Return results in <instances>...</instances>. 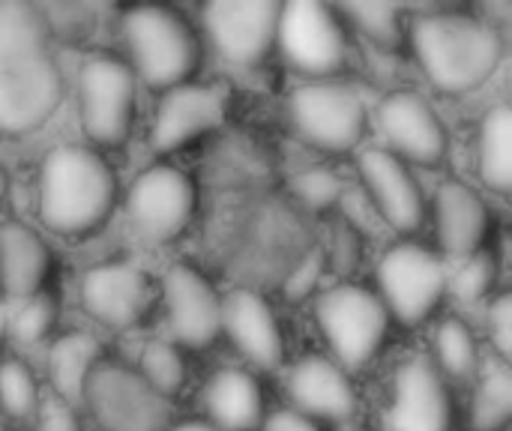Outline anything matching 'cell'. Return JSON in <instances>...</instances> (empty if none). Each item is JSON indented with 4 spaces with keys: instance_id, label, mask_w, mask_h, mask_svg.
<instances>
[{
    "instance_id": "18",
    "label": "cell",
    "mask_w": 512,
    "mask_h": 431,
    "mask_svg": "<svg viewBox=\"0 0 512 431\" xmlns=\"http://www.w3.org/2000/svg\"><path fill=\"white\" fill-rule=\"evenodd\" d=\"M81 306L102 327L129 330L147 315L150 282L144 270L126 261L93 267L81 279Z\"/></svg>"
},
{
    "instance_id": "28",
    "label": "cell",
    "mask_w": 512,
    "mask_h": 431,
    "mask_svg": "<svg viewBox=\"0 0 512 431\" xmlns=\"http://www.w3.org/2000/svg\"><path fill=\"white\" fill-rule=\"evenodd\" d=\"M138 375L168 402L183 390L186 384V363L183 354L177 351L174 342L165 339H153L144 345L141 360H138Z\"/></svg>"
},
{
    "instance_id": "19",
    "label": "cell",
    "mask_w": 512,
    "mask_h": 431,
    "mask_svg": "<svg viewBox=\"0 0 512 431\" xmlns=\"http://www.w3.org/2000/svg\"><path fill=\"white\" fill-rule=\"evenodd\" d=\"M285 390L294 411L306 414L315 423H348L357 411V390L348 372L336 360L321 354L300 357L285 375Z\"/></svg>"
},
{
    "instance_id": "27",
    "label": "cell",
    "mask_w": 512,
    "mask_h": 431,
    "mask_svg": "<svg viewBox=\"0 0 512 431\" xmlns=\"http://www.w3.org/2000/svg\"><path fill=\"white\" fill-rule=\"evenodd\" d=\"M512 417V375L507 363H492L471 399V429L474 431H504Z\"/></svg>"
},
{
    "instance_id": "33",
    "label": "cell",
    "mask_w": 512,
    "mask_h": 431,
    "mask_svg": "<svg viewBox=\"0 0 512 431\" xmlns=\"http://www.w3.org/2000/svg\"><path fill=\"white\" fill-rule=\"evenodd\" d=\"M291 186L309 210H330L342 198V180L330 168H306L291 180Z\"/></svg>"
},
{
    "instance_id": "34",
    "label": "cell",
    "mask_w": 512,
    "mask_h": 431,
    "mask_svg": "<svg viewBox=\"0 0 512 431\" xmlns=\"http://www.w3.org/2000/svg\"><path fill=\"white\" fill-rule=\"evenodd\" d=\"M489 339L498 351L501 363H510L512 354V300L510 294H498L489 306Z\"/></svg>"
},
{
    "instance_id": "40",
    "label": "cell",
    "mask_w": 512,
    "mask_h": 431,
    "mask_svg": "<svg viewBox=\"0 0 512 431\" xmlns=\"http://www.w3.org/2000/svg\"><path fill=\"white\" fill-rule=\"evenodd\" d=\"M6 189H9V177H6V171H3V165H0V201L6 198Z\"/></svg>"
},
{
    "instance_id": "36",
    "label": "cell",
    "mask_w": 512,
    "mask_h": 431,
    "mask_svg": "<svg viewBox=\"0 0 512 431\" xmlns=\"http://www.w3.org/2000/svg\"><path fill=\"white\" fill-rule=\"evenodd\" d=\"M36 431H81V417H78L75 408H69V405H63L60 399H54V402L42 411Z\"/></svg>"
},
{
    "instance_id": "14",
    "label": "cell",
    "mask_w": 512,
    "mask_h": 431,
    "mask_svg": "<svg viewBox=\"0 0 512 431\" xmlns=\"http://www.w3.org/2000/svg\"><path fill=\"white\" fill-rule=\"evenodd\" d=\"M162 300L177 345L204 351L222 336V297L201 270L174 264L162 279Z\"/></svg>"
},
{
    "instance_id": "39",
    "label": "cell",
    "mask_w": 512,
    "mask_h": 431,
    "mask_svg": "<svg viewBox=\"0 0 512 431\" xmlns=\"http://www.w3.org/2000/svg\"><path fill=\"white\" fill-rule=\"evenodd\" d=\"M6 324H9V312H6V306L0 300V342L6 339Z\"/></svg>"
},
{
    "instance_id": "31",
    "label": "cell",
    "mask_w": 512,
    "mask_h": 431,
    "mask_svg": "<svg viewBox=\"0 0 512 431\" xmlns=\"http://www.w3.org/2000/svg\"><path fill=\"white\" fill-rule=\"evenodd\" d=\"M39 387L33 372L21 360L0 363V417L24 420L36 411Z\"/></svg>"
},
{
    "instance_id": "2",
    "label": "cell",
    "mask_w": 512,
    "mask_h": 431,
    "mask_svg": "<svg viewBox=\"0 0 512 431\" xmlns=\"http://www.w3.org/2000/svg\"><path fill=\"white\" fill-rule=\"evenodd\" d=\"M411 45L429 84L450 96L483 87L504 60L498 24L456 9L417 15L411 24Z\"/></svg>"
},
{
    "instance_id": "12",
    "label": "cell",
    "mask_w": 512,
    "mask_h": 431,
    "mask_svg": "<svg viewBox=\"0 0 512 431\" xmlns=\"http://www.w3.org/2000/svg\"><path fill=\"white\" fill-rule=\"evenodd\" d=\"M390 405L384 411V431H450L453 396L447 378L429 354H414L399 363L390 381Z\"/></svg>"
},
{
    "instance_id": "23",
    "label": "cell",
    "mask_w": 512,
    "mask_h": 431,
    "mask_svg": "<svg viewBox=\"0 0 512 431\" xmlns=\"http://www.w3.org/2000/svg\"><path fill=\"white\" fill-rule=\"evenodd\" d=\"M204 411L222 431H255L264 423V393L255 375L243 369H219L204 384Z\"/></svg>"
},
{
    "instance_id": "5",
    "label": "cell",
    "mask_w": 512,
    "mask_h": 431,
    "mask_svg": "<svg viewBox=\"0 0 512 431\" xmlns=\"http://www.w3.org/2000/svg\"><path fill=\"white\" fill-rule=\"evenodd\" d=\"M315 321L345 372L363 369L381 351L390 330V312L381 297L354 282L324 291L315 303Z\"/></svg>"
},
{
    "instance_id": "16",
    "label": "cell",
    "mask_w": 512,
    "mask_h": 431,
    "mask_svg": "<svg viewBox=\"0 0 512 431\" xmlns=\"http://www.w3.org/2000/svg\"><path fill=\"white\" fill-rule=\"evenodd\" d=\"M228 114V90L219 84H195L183 81L171 90L156 105L153 129H150V144L159 153H174L195 138L213 132L222 126Z\"/></svg>"
},
{
    "instance_id": "11",
    "label": "cell",
    "mask_w": 512,
    "mask_h": 431,
    "mask_svg": "<svg viewBox=\"0 0 512 431\" xmlns=\"http://www.w3.org/2000/svg\"><path fill=\"white\" fill-rule=\"evenodd\" d=\"M195 186L174 165H153L129 186L126 210L141 237L150 243H168L180 237L195 216Z\"/></svg>"
},
{
    "instance_id": "9",
    "label": "cell",
    "mask_w": 512,
    "mask_h": 431,
    "mask_svg": "<svg viewBox=\"0 0 512 431\" xmlns=\"http://www.w3.org/2000/svg\"><path fill=\"white\" fill-rule=\"evenodd\" d=\"M84 408L99 431H168L174 408L138 372L120 363H99L84 390Z\"/></svg>"
},
{
    "instance_id": "17",
    "label": "cell",
    "mask_w": 512,
    "mask_h": 431,
    "mask_svg": "<svg viewBox=\"0 0 512 431\" xmlns=\"http://www.w3.org/2000/svg\"><path fill=\"white\" fill-rule=\"evenodd\" d=\"M363 186L369 189L384 222L399 234H414L426 222V198L414 171L384 147H369L357 159Z\"/></svg>"
},
{
    "instance_id": "6",
    "label": "cell",
    "mask_w": 512,
    "mask_h": 431,
    "mask_svg": "<svg viewBox=\"0 0 512 431\" xmlns=\"http://www.w3.org/2000/svg\"><path fill=\"white\" fill-rule=\"evenodd\" d=\"M276 45L285 60L309 75L312 81H324L339 75L351 60V39L339 9L312 0L282 3Z\"/></svg>"
},
{
    "instance_id": "15",
    "label": "cell",
    "mask_w": 512,
    "mask_h": 431,
    "mask_svg": "<svg viewBox=\"0 0 512 431\" xmlns=\"http://www.w3.org/2000/svg\"><path fill=\"white\" fill-rule=\"evenodd\" d=\"M378 129L390 144V153L405 165H441L447 159V129L435 108L414 90L390 93L378 108Z\"/></svg>"
},
{
    "instance_id": "22",
    "label": "cell",
    "mask_w": 512,
    "mask_h": 431,
    "mask_svg": "<svg viewBox=\"0 0 512 431\" xmlns=\"http://www.w3.org/2000/svg\"><path fill=\"white\" fill-rule=\"evenodd\" d=\"M51 273V252L45 240L21 225L3 222L0 225V288L12 300L33 297L45 288Z\"/></svg>"
},
{
    "instance_id": "10",
    "label": "cell",
    "mask_w": 512,
    "mask_h": 431,
    "mask_svg": "<svg viewBox=\"0 0 512 431\" xmlns=\"http://www.w3.org/2000/svg\"><path fill=\"white\" fill-rule=\"evenodd\" d=\"M78 117L84 135L99 147L126 141L135 117V75L117 57H93L78 72Z\"/></svg>"
},
{
    "instance_id": "38",
    "label": "cell",
    "mask_w": 512,
    "mask_h": 431,
    "mask_svg": "<svg viewBox=\"0 0 512 431\" xmlns=\"http://www.w3.org/2000/svg\"><path fill=\"white\" fill-rule=\"evenodd\" d=\"M168 431H222V429H216V426H213V423H207V420H186V423L171 426Z\"/></svg>"
},
{
    "instance_id": "29",
    "label": "cell",
    "mask_w": 512,
    "mask_h": 431,
    "mask_svg": "<svg viewBox=\"0 0 512 431\" xmlns=\"http://www.w3.org/2000/svg\"><path fill=\"white\" fill-rule=\"evenodd\" d=\"M339 15L381 48H396L402 42V6L396 3H345Z\"/></svg>"
},
{
    "instance_id": "25",
    "label": "cell",
    "mask_w": 512,
    "mask_h": 431,
    "mask_svg": "<svg viewBox=\"0 0 512 431\" xmlns=\"http://www.w3.org/2000/svg\"><path fill=\"white\" fill-rule=\"evenodd\" d=\"M477 168L480 180L507 195L512 183V111L510 105H495L486 111L477 132Z\"/></svg>"
},
{
    "instance_id": "8",
    "label": "cell",
    "mask_w": 512,
    "mask_h": 431,
    "mask_svg": "<svg viewBox=\"0 0 512 431\" xmlns=\"http://www.w3.org/2000/svg\"><path fill=\"white\" fill-rule=\"evenodd\" d=\"M450 270L438 252L420 243H396L378 261V297L405 327L423 324L447 297Z\"/></svg>"
},
{
    "instance_id": "42",
    "label": "cell",
    "mask_w": 512,
    "mask_h": 431,
    "mask_svg": "<svg viewBox=\"0 0 512 431\" xmlns=\"http://www.w3.org/2000/svg\"><path fill=\"white\" fill-rule=\"evenodd\" d=\"M0 431H6V423H3V417H0Z\"/></svg>"
},
{
    "instance_id": "37",
    "label": "cell",
    "mask_w": 512,
    "mask_h": 431,
    "mask_svg": "<svg viewBox=\"0 0 512 431\" xmlns=\"http://www.w3.org/2000/svg\"><path fill=\"white\" fill-rule=\"evenodd\" d=\"M261 431H321V426L294 408H282V411H273L270 417H264Z\"/></svg>"
},
{
    "instance_id": "30",
    "label": "cell",
    "mask_w": 512,
    "mask_h": 431,
    "mask_svg": "<svg viewBox=\"0 0 512 431\" xmlns=\"http://www.w3.org/2000/svg\"><path fill=\"white\" fill-rule=\"evenodd\" d=\"M54 324H57V300L48 291H39L33 297H24L18 309L9 315L6 336H12L24 348H33L45 336H51Z\"/></svg>"
},
{
    "instance_id": "21",
    "label": "cell",
    "mask_w": 512,
    "mask_h": 431,
    "mask_svg": "<svg viewBox=\"0 0 512 431\" xmlns=\"http://www.w3.org/2000/svg\"><path fill=\"white\" fill-rule=\"evenodd\" d=\"M492 213L480 192L462 180H444L435 192V231L447 255L468 258L483 252Z\"/></svg>"
},
{
    "instance_id": "3",
    "label": "cell",
    "mask_w": 512,
    "mask_h": 431,
    "mask_svg": "<svg viewBox=\"0 0 512 431\" xmlns=\"http://www.w3.org/2000/svg\"><path fill=\"white\" fill-rule=\"evenodd\" d=\"M117 201L108 159L87 144L54 147L39 168V219L63 237L99 228Z\"/></svg>"
},
{
    "instance_id": "4",
    "label": "cell",
    "mask_w": 512,
    "mask_h": 431,
    "mask_svg": "<svg viewBox=\"0 0 512 431\" xmlns=\"http://www.w3.org/2000/svg\"><path fill=\"white\" fill-rule=\"evenodd\" d=\"M123 42L132 75L153 90H171L192 78L201 48L189 21L171 6H132L123 12Z\"/></svg>"
},
{
    "instance_id": "35",
    "label": "cell",
    "mask_w": 512,
    "mask_h": 431,
    "mask_svg": "<svg viewBox=\"0 0 512 431\" xmlns=\"http://www.w3.org/2000/svg\"><path fill=\"white\" fill-rule=\"evenodd\" d=\"M321 273H324V258H321V252L306 255L303 264H297V270H294L291 279L285 282V297H288V300H306V297L318 288Z\"/></svg>"
},
{
    "instance_id": "26",
    "label": "cell",
    "mask_w": 512,
    "mask_h": 431,
    "mask_svg": "<svg viewBox=\"0 0 512 431\" xmlns=\"http://www.w3.org/2000/svg\"><path fill=\"white\" fill-rule=\"evenodd\" d=\"M432 363L444 378L468 381L480 369V348L471 327L459 318H447L438 324L432 336Z\"/></svg>"
},
{
    "instance_id": "32",
    "label": "cell",
    "mask_w": 512,
    "mask_h": 431,
    "mask_svg": "<svg viewBox=\"0 0 512 431\" xmlns=\"http://www.w3.org/2000/svg\"><path fill=\"white\" fill-rule=\"evenodd\" d=\"M495 282V261L492 255L483 249L477 255H468L462 258V267L456 273H450V282H447V294H453L456 300L462 303H477L480 297L489 294Z\"/></svg>"
},
{
    "instance_id": "24",
    "label": "cell",
    "mask_w": 512,
    "mask_h": 431,
    "mask_svg": "<svg viewBox=\"0 0 512 431\" xmlns=\"http://www.w3.org/2000/svg\"><path fill=\"white\" fill-rule=\"evenodd\" d=\"M102 363V342L90 333H66L48 351V381L69 408H84V390Z\"/></svg>"
},
{
    "instance_id": "20",
    "label": "cell",
    "mask_w": 512,
    "mask_h": 431,
    "mask_svg": "<svg viewBox=\"0 0 512 431\" xmlns=\"http://www.w3.org/2000/svg\"><path fill=\"white\" fill-rule=\"evenodd\" d=\"M222 333L258 369H279L285 360V339L267 300L249 288L222 297Z\"/></svg>"
},
{
    "instance_id": "41",
    "label": "cell",
    "mask_w": 512,
    "mask_h": 431,
    "mask_svg": "<svg viewBox=\"0 0 512 431\" xmlns=\"http://www.w3.org/2000/svg\"><path fill=\"white\" fill-rule=\"evenodd\" d=\"M342 431H369V429H360V426H348V423H345V426H342Z\"/></svg>"
},
{
    "instance_id": "1",
    "label": "cell",
    "mask_w": 512,
    "mask_h": 431,
    "mask_svg": "<svg viewBox=\"0 0 512 431\" xmlns=\"http://www.w3.org/2000/svg\"><path fill=\"white\" fill-rule=\"evenodd\" d=\"M63 99V75L48 48V24L27 0H0V132L42 126Z\"/></svg>"
},
{
    "instance_id": "7",
    "label": "cell",
    "mask_w": 512,
    "mask_h": 431,
    "mask_svg": "<svg viewBox=\"0 0 512 431\" xmlns=\"http://www.w3.org/2000/svg\"><path fill=\"white\" fill-rule=\"evenodd\" d=\"M288 117L303 141L327 153L354 150L369 120L360 90L336 78L300 84L288 99Z\"/></svg>"
},
{
    "instance_id": "13",
    "label": "cell",
    "mask_w": 512,
    "mask_h": 431,
    "mask_svg": "<svg viewBox=\"0 0 512 431\" xmlns=\"http://www.w3.org/2000/svg\"><path fill=\"white\" fill-rule=\"evenodd\" d=\"M279 9L282 3L273 0H213L201 18L219 57L237 66H255L276 45Z\"/></svg>"
}]
</instances>
